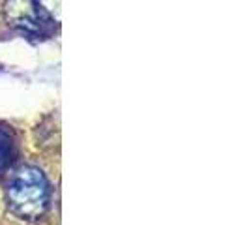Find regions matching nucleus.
Here are the masks:
<instances>
[{"instance_id":"obj_2","label":"nucleus","mask_w":249,"mask_h":225,"mask_svg":"<svg viewBox=\"0 0 249 225\" xmlns=\"http://www.w3.org/2000/svg\"><path fill=\"white\" fill-rule=\"evenodd\" d=\"M4 17L8 25L30 36H39L49 23L39 10L37 0H6Z\"/></svg>"},{"instance_id":"obj_3","label":"nucleus","mask_w":249,"mask_h":225,"mask_svg":"<svg viewBox=\"0 0 249 225\" xmlns=\"http://www.w3.org/2000/svg\"><path fill=\"white\" fill-rule=\"evenodd\" d=\"M37 6L49 23H60V0H37Z\"/></svg>"},{"instance_id":"obj_1","label":"nucleus","mask_w":249,"mask_h":225,"mask_svg":"<svg viewBox=\"0 0 249 225\" xmlns=\"http://www.w3.org/2000/svg\"><path fill=\"white\" fill-rule=\"evenodd\" d=\"M6 201L10 212L17 218H41L49 205V184L45 175L34 165H21L8 178Z\"/></svg>"}]
</instances>
